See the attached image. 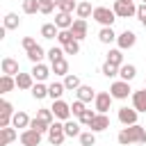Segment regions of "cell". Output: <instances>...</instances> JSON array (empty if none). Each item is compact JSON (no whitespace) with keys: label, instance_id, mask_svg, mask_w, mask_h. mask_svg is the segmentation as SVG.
I'll use <instances>...</instances> for the list:
<instances>
[{"label":"cell","instance_id":"cell-44","mask_svg":"<svg viewBox=\"0 0 146 146\" xmlns=\"http://www.w3.org/2000/svg\"><path fill=\"white\" fill-rule=\"evenodd\" d=\"M96 114H98V112H91V110H84V112H82V116H80L78 121H80L82 125H89V123L94 121V116H96Z\"/></svg>","mask_w":146,"mask_h":146},{"label":"cell","instance_id":"cell-42","mask_svg":"<svg viewBox=\"0 0 146 146\" xmlns=\"http://www.w3.org/2000/svg\"><path fill=\"white\" fill-rule=\"evenodd\" d=\"M84 110H87V107H84V103H82V100H73V103H71V114H73V116H78V119H80Z\"/></svg>","mask_w":146,"mask_h":146},{"label":"cell","instance_id":"cell-29","mask_svg":"<svg viewBox=\"0 0 146 146\" xmlns=\"http://www.w3.org/2000/svg\"><path fill=\"white\" fill-rule=\"evenodd\" d=\"M14 87H16V78H11V75H2L0 78V94H9Z\"/></svg>","mask_w":146,"mask_h":146},{"label":"cell","instance_id":"cell-41","mask_svg":"<svg viewBox=\"0 0 146 146\" xmlns=\"http://www.w3.org/2000/svg\"><path fill=\"white\" fill-rule=\"evenodd\" d=\"M23 11L25 14H36L39 11V0H23Z\"/></svg>","mask_w":146,"mask_h":146},{"label":"cell","instance_id":"cell-27","mask_svg":"<svg viewBox=\"0 0 146 146\" xmlns=\"http://www.w3.org/2000/svg\"><path fill=\"white\" fill-rule=\"evenodd\" d=\"M119 75H121V80L130 82V80H135V75H137V68H135L132 64H123V66L119 68Z\"/></svg>","mask_w":146,"mask_h":146},{"label":"cell","instance_id":"cell-48","mask_svg":"<svg viewBox=\"0 0 146 146\" xmlns=\"http://www.w3.org/2000/svg\"><path fill=\"white\" fill-rule=\"evenodd\" d=\"M34 46H39L36 39H32V36H25V39H23V48H25V50H32Z\"/></svg>","mask_w":146,"mask_h":146},{"label":"cell","instance_id":"cell-30","mask_svg":"<svg viewBox=\"0 0 146 146\" xmlns=\"http://www.w3.org/2000/svg\"><path fill=\"white\" fill-rule=\"evenodd\" d=\"M18 25H21V18H18V14L9 11V14L5 16V25H2V27H5V30H16Z\"/></svg>","mask_w":146,"mask_h":146},{"label":"cell","instance_id":"cell-20","mask_svg":"<svg viewBox=\"0 0 146 146\" xmlns=\"http://www.w3.org/2000/svg\"><path fill=\"white\" fill-rule=\"evenodd\" d=\"M64 91H66L64 82H52V84H48V98H52V100H59Z\"/></svg>","mask_w":146,"mask_h":146},{"label":"cell","instance_id":"cell-23","mask_svg":"<svg viewBox=\"0 0 146 146\" xmlns=\"http://www.w3.org/2000/svg\"><path fill=\"white\" fill-rule=\"evenodd\" d=\"M105 62H110V64H114V66H123V50H119V48H112L110 52H107V59Z\"/></svg>","mask_w":146,"mask_h":146},{"label":"cell","instance_id":"cell-17","mask_svg":"<svg viewBox=\"0 0 146 146\" xmlns=\"http://www.w3.org/2000/svg\"><path fill=\"white\" fill-rule=\"evenodd\" d=\"M75 96H78V100H82V103H91V100H96V91L89 87V84H82L78 91H75Z\"/></svg>","mask_w":146,"mask_h":146},{"label":"cell","instance_id":"cell-3","mask_svg":"<svg viewBox=\"0 0 146 146\" xmlns=\"http://www.w3.org/2000/svg\"><path fill=\"white\" fill-rule=\"evenodd\" d=\"M110 94H112V98H116V100H125L128 96H132L130 82H125V80H116V82H112Z\"/></svg>","mask_w":146,"mask_h":146},{"label":"cell","instance_id":"cell-52","mask_svg":"<svg viewBox=\"0 0 146 146\" xmlns=\"http://www.w3.org/2000/svg\"><path fill=\"white\" fill-rule=\"evenodd\" d=\"M144 5H146V0H144Z\"/></svg>","mask_w":146,"mask_h":146},{"label":"cell","instance_id":"cell-5","mask_svg":"<svg viewBox=\"0 0 146 146\" xmlns=\"http://www.w3.org/2000/svg\"><path fill=\"white\" fill-rule=\"evenodd\" d=\"M64 139H66L64 123H59V121L50 123V130H48V141H50L52 146H62V144H64Z\"/></svg>","mask_w":146,"mask_h":146},{"label":"cell","instance_id":"cell-47","mask_svg":"<svg viewBox=\"0 0 146 146\" xmlns=\"http://www.w3.org/2000/svg\"><path fill=\"white\" fill-rule=\"evenodd\" d=\"M137 18H139V23L146 27V5H139V7H137Z\"/></svg>","mask_w":146,"mask_h":146},{"label":"cell","instance_id":"cell-37","mask_svg":"<svg viewBox=\"0 0 146 146\" xmlns=\"http://www.w3.org/2000/svg\"><path fill=\"white\" fill-rule=\"evenodd\" d=\"M16 112H14V105L9 103V100H0V116H14Z\"/></svg>","mask_w":146,"mask_h":146},{"label":"cell","instance_id":"cell-28","mask_svg":"<svg viewBox=\"0 0 146 146\" xmlns=\"http://www.w3.org/2000/svg\"><path fill=\"white\" fill-rule=\"evenodd\" d=\"M64 87H66L68 91H78V89L82 87V82H80V78H78V75L68 73V75H64Z\"/></svg>","mask_w":146,"mask_h":146},{"label":"cell","instance_id":"cell-16","mask_svg":"<svg viewBox=\"0 0 146 146\" xmlns=\"http://www.w3.org/2000/svg\"><path fill=\"white\" fill-rule=\"evenodd\" d=\"M55 25H57L59 30H71V27H73V16L66 14V11H57V16H55Z\"/></svg>","mask_w":146,"mask_h":146},{"label":"cell","instance_id":"cell-51","mask_svg":"<svg viewBox=\"0 0 146 146\" xmlns=\"http://www.w3.org/2000/svg\"><path fill=\"white\" fill-rule=\"evenodd\" d=\"M144 87H146V82H144Z\"/></svg>","mask_w":146,"mask_h":146},{"label":"cell","instance_id":"cell-12","mask_svg":"<svg viewBox=\"0 0 146 146\" xmlns=\"http://www.w3.org/2000/svg\"><path fill=\"white\" fill-rule=\"evenodd\" d=\"M71 34H73L75 41H82L87 36V21L84 18H75L73 21V27H71Z\"/></svg>","mask_w":146,"mask_h":146},{"label":"cell","instance_id":"cell-24","mask_svg":"<svg viewBox=\"0 0 146 146\" xmlns=\"http://www.w3.org/2000/svg\"><path fill=\"white\" fill-rule=\"evenodd\" d=\"M64 132H66V137H80L82 132H80V121H64Z\"/></svg>","mask_w":146,"mask_h":146},{"label":"cell","instance_id":"cell-15","mask_svg":"<svg viewBox=\"0 0 146 146\" xmlns=\"http://www.w3.org/2000/svg\"><path fill=\"white\" fill-rule=\"evenodd\" d=\"M132 107L137 112H146V87L139 91H132Z\"/></svg>","mask_w":146,"mask_h":146},{"label":"cell","instance_id":"cell-49","mask_svg":"<svg viewBox=\"0 0 146 146\" xmlns=\"http://www.w3.org/2000/svg\"><path fill=\"white\" fill-rule=\"evenodd\" d=\"M50 2H52V5H55V7H59V5H62V2H64V0H50Z\"/></svg>","mask_w":146,"mask_h":146},{"label":"cell","instance_id":"cell-32","mask_svg":"<svg viewBox=\"0 0 146 146\" xmlns=\"http://www.w3.org/2000/svg\"><path fill=\"white\" fill-rule=\"evenodd\" d=\"M30 128L43 135V132H48V130H50V123H48V121H43V119H39V116H34V119H32V123H30Z\"/></svg>","mask_w":146,"mask_h":146},{"label":"cell","instance_id":"cell-36","mask_svg":"<svg viewBox=\"0 0 146 146\" xmlns=\"http://www.w3.org/2000/svg\"><path fill=\"white\" fill-rule=\"evenodd\" d=\"M80 146H96V132H82L80 135Z\"/></svg>","mask_w":146,"mask_h":146},{"label":"cell","instance_id":"cell-2","mask_svg":"<svg viewBox=\"0 0 146 146\" xmlns=\"http://www.w3.org/2000/svg\"><path fill=\"white\" fill-rule=\"evenodd\" d=\"M94 21H98L103 27H112V23L116 21V14L110 7H94Z\"/></svg>","mask_w":146,"mask_h":146},{"label":"cell","instance_id":"cell-46","mask_svg":"<svg viewBox=\"0 0 146 146\" xmlns=\"http://www.w3.org/2000/svg\"><path fill=\"white\" fill-rule=\"evenodd\" d=\"M52 9H55V5H52L50 0H39V11H41V14H50Z\"/></svg>","mask_w":146,"mask_h":146},{"label":"cell","instance_id":"cell-18","mask_svg":"<svg viewBox=\"0 0 146 146\" xmlns=\"http://www.w3.org/2000/svg\"><path fill=\"white\" fill-rule=\"evenodd\" d=\"M16 87H18V89H32V87H34L32 73H18V75H16Z\"/></svg>","mask_w":146,"mask_h":146},{"label":"cell","instance_id":"cell-11","mask_svg":"<svg viewBox=\"0 0 146 146\" xmlns=\"http://www.w3.org/2000/svg\"><path fill=\"white\" fill-rule=\"evenodd\" d=\"M107 128H110V116H107V114H96L94 121L89 123V130H91V132H103V130H107Z\"/></svg>","mask_w":146,"mask_h":146},{"label":"cell","instance_id":"cell-4","mask_svg":"<svg viewBox=\"0 0 146 146\" xmlns=\"http://www.w3.org/2000/svg\"><path fill=\"white\" fill-rule=\"evenodd\" d=\"M112 9H114V14H116L119 18H130V16H137V7H135L132 2H125V0H114Z\"/></svg>","mask_w":146,"mask_h":146},{"label":"cell","instance_id":"cell-22","mask_svg":"<svg viewBox=\"0 0 146 146\" xmlns=\"http://www.w3.org/2000/svg\"><path fill=\"white\" fill-rule=\"evenodd\" d=\"M46 55H48V52H46L41 46H34L32 50H27V59H30L32 64H41V59H43Z\"/></svg>","mask_w":146,"mask_h":146},{"label":"cell","instance_id":"cell-1","mask_svg":"<svg viewBox=\"0 0 146 146\" xmlns=\"http://www.w3.org/2000/svg\"><path fill=\"white\" fill-rule=\"evenodd\" d=\"M121 146H130V144H144L146 141V128L135 123V125H125L121 128V132L116 135Z\"/></svg>","mask_w":146,"mask_h":146},{"label":"cell","instance_id":"cell-9","mask_svg":"<svg viewBox=\"0 0 146 146\" xmlns=\"http://www.w3.org/2000/svg\"><path fill=\"white\" fill-rule=\"evenodd\" d=\"M21 144L23 146H39L41 144V132L32 130V128H25L21 132Z\"/></svg>","mask_w":146,"mask_h":146},{"label":"cell","instance_id":"cell-25","mask_svg":"<svg viewBox=\"0 0 146 146\" xmlns=\"http://www.w3.org/2000/svg\"><path fill=\"white\" fill-rule=\"evenodd\" d=\"M57 34H59V27H57L55 23L41 25V36H43V39H57Z\"/></svg>","mask_w":146,"mask_h":146},{"label":"cell","instance_id":"cell-10","mask_svg":"<svg viewBox=\"0 0 146 146\" xmlns=\"http://www.w3.org/2000/svg\"><path fill=\"white\" fill-rule=\"evenodd\" d=\"M137 110L135 107H121L119 110V121L123 123V125H135L137 123Z\"/></svg>","mask_w":146,"mask_h":146},{"label":"cell","instance_id":"cell-38","mask_svg":"<svg viewBox=\"0 0 146 146\" xmlns=\"http://www.w3.org/2000/svg\"><path fill=\"white\" fill-rule=\"evenodd\" d=\"M57 41H59V46H66V43H71V41H75V39H73V34H71V30H59Z\"/></svg>","mask_w":146,"mask_h":146},{"label":"cell","instance_id":"cell-39","mask_svg":"<svg viewBox=\"0 0 146 146\" xmlns=\"http://www.w3.org/2000/svg\"><path fill=\"white\" fill-rule=\"evenodd\" d=\"M48 59H50V64L64 59V48H50V50H48Z\"/></svg>","mask_w":146,"mask_h":146},{"label":"cell","instance_id":"cell-40","mask_svg":"<svg viewBox=\"0 0 146 146\" xmlns=\"http://www.w3.org/2000/svg\"><path fill=\"white\" fill-rule=\"evenodd\" d=\"M36 116H39V119H43V121H48V123H55V114H52V110H48V107L36 110Z\"/></svg>","mask_w":146,"mask_h":146},{"label":"cell","instance_id":"cell-21","mask_svg":"<svg viewBox=\"0 0 146 146\" xmlns=\"http://www.w3.org/2000/svg\"><path fill=\"white\" fill-rule=\"evenodd\" d=\"M75 14H78V18H89V16H94V7H91V2H78V9H75Z\"/></svg>","mask_w":146,"mask_h":146},{"label":"cell","instance_id":"cell-6","mask_svg":"<svg viewBox=\"0 0 146 146\" xmlns=\"http://www.w3.org/2000/svg\"><path fill=\"white\" fill-rule=\"evenodd\" d=\"M112 94L110 91H98V96H96V100H94V110L98 112V114H107V110L112 107Z\"/></svg>","mask_w":146,"mask_h":146},{"label":"cell","instance_id":"cell-45","mask_svg":"<svg viewBox=\"0 0 146 146\" xmlns=\"http://www.w3.org/2000/svg\"><path fill=\"white\" fill-rule=\"evenodd\" d=\"M73 9H78V2H75V0H64V2L59 5V11H66V14H71Z\"/></svg>","mask_w":146,"mask_h":146},{"label":"cell","instance_id":"cell-33","mask_svg":"<svg viewBox=\"0 0 146 146\" xmlns=\"http://www.w3.org/2000/svg\"><path fill=\"white\" fill-rule=\"evenodd\" d=\"M50 68H52L55 75H68V62L66 59H59V62L50 64Z\"/></svg>","mask_w":146,"mask_h":146},{"label":"cell","instance_id":"cell-34","mask_svg":"<svg viewBox=\"0 0 146 146\" xmlns=\"http://www.w3.org/2000/svg\"><path fill=\"white\" fill-rule=\"evenodd\" d=\"M16 137H18L16 128H2V144H0V146H9Z\"/></svg>","mask_w":146,"mask_h":146},{"label":"cell","instance_id":"cell-43","mask_svg":"<svg viewBox=\"0 0 146 146\" xmlns=\"http://www.w3.org/2000/svg\"><path fill=\"white\" fill-rule=\"evenodd\" d=\"M62 48H64V55H78L80 52V41H71V43H66Z\"/></svg>","mask_w":146,"mask_h":146},{"label":"cell","instance_id":"cell-7","mask_svg":"<svg viewBox=\"0 0 146 146\" xmlns=\"http://www.w3.org/2000/svg\"><path fill=\"white\" fill-rule=\"evenodd\" d=\"M52 114H55V119H59V121H68L71 119V105L66 103V100H52Z\"/></svg>","mask_w":146,"mask_h":146},{"label":"cell","instance_id":"cell-50","mask_svg":"<svg viewBox=\"0 0 146 146\" xmlns=\"http://www.w3.org/2000/svg\"><path fill=\"white\" fill-rule=\"evenodd\" d=\"M125 2H132V0H125Z\"/></svg>","mask_w":146,"mask_h":146},{"label":"cell","instance_id":"cell-35","mask_svg":"<svg viewBox=\"0 0 146 146\" xmlns=\"http://www.w3.org/2000/svg\"><path fill=\"white\" fill-rule=\"evenodd\" d=\"M100 73H103L105 78H114V75H119V66H114V64L105 62V64L100 66Z\"/></svg>","mask_w":146,"mask_h":146},{"label":"cell","instance_id":"cell-19","mask_svg":"<svg viewBox=\"0 0 146 146\" xmlns=\"http://www.w3.org/2000/svg\"><path fill=\"white\" fill-rule=\"evenodd\" d=\"M30 123H32V119H30L25 112H16V114L11 116V125H14V128H30Z\"/></svg>","mask_w":146,"mask_h":146},{"label":"cell","instance_id":"cell-26","mask_svg":"<svg viewBox=\"0 0 146 146\" xmlns=\"http://www.w3.org/2000/svg\"><path fill=\"white\" fill-rule=\"evenodd\" d=\"M116 36H119V34H114V30H112V27H100V32H98L100 43H114V41H116Z\"/></svg>","mask_w":146,"mask_h":146},{"label":"cell","instance_id":"cell-13","mask_svg":"<svg viewBox=\"0 0 146 146\" xmlns=\"http://www.w3.org/2000/svg\"><path fill=\"white\" fill-rule=\"evenodd\" d=\"M0 68H2V75H11V78H16L21 71H18V62L16 59H11V57H5L2 62H0Z\"/></svg>","mask_w":146,"mask_h":146},{"label":"cell","instance_id":"cell-14","mask_svg":"<svg viewBox=\"0 0 146 146\" xmlns=\"http://www.w3.org/2000/svg\"><path fill=\"white\" fill-rule=\"evenodd\" d=\"M30 73H32V78H34L36 82H46L48 75H50V66H46V64L41 62V64H34Z\"/></svg>","mask_w":146,"mask_h":146},{"label":"cell","instance_id":"cell-8","mask_svg":"<svg viewBox=\"0 0 146 146\" xmlns=\"http://www.w3.org/2000/svg\"><path fill=\"white\" fill-rule=\"evenodd\" d=\"M135 43H137V34L130 32V30H125V32H121V34L116 36V46H119V50H128V48H132Z\"/></svg>","mask_w":146,"mask_h":146},{"label":"cell","instance_id":"cell-31","mask_svg":"<svg viewBox=\"0 0 146 146\" xmlns=\"http://www.w3.org/2000/svg\"><path fill=\"white\" fill-rule=\"evenodd\" d=\"M30 91H32V96H34L36 100H41V98L48 96V84H43V82H34V87H32Z\"/></svg>","mask_w":146,"mask_h":146}]
</instances>
